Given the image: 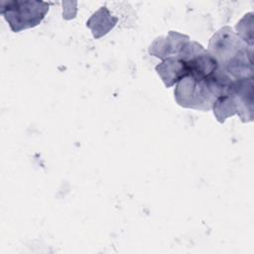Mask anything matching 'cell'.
Masks as SVG:
<instances>
[{
  "label": "cell",
  "instance_id": "277c9868",
  "mask_svg": "<svg viewBox=\"0 0 254 254\" xmlns=\"http://www.w3.org/2000/svg\"><path fill=\"white\" fill-rule=\"evenodd\" d=\"M236 103L237 114L243 122L253 120V80L252 77L234 79L228 93Z\"/></svg>",
  "mask_w": 254,
  "mask_h": 254
},
{
  "label": "cell",
  "instance_id": "7a4b0ae2",
  "mask_svg": "<svg viewBox=\"0 0 254 254\" xmlns=\"http://www.w3.org/2000/svg\"><path fill=\"white\" fill-rule=\"evenodd\" d=\"M225 94L226 90L217 82L213 73L203 79L188 75L178 82L175 89L179 105L203 111L211 109L215 99Z\"/></svg>",
  "mask_w": 254,
  "mask_h": 254
},
{
  "label": "cell",
  "instance_id": "6da1fadb",
  "mask_svg": "<svg viewBox=\"0 0 254 254\" xmlns=\"http://www.w3.org/2000/svg\"><path fill=\"white\" fill-rule=\"evenodd\" d=\"M207 52L233 79L252 77V50L248 51L231 28L223 27L213 35Z\"/></svg>",
  "mask_w": 254,
  "mask_h": 254
},
{
  "label": "cell",
  "instance_id": "5b68a950",
  "mask_svg": "<svg viewBox=\"0 0 254 254\" xmlns=\"http://www.w3.org/2000/svg\"><path fill=\"white\" fill-rule=\"evenodd\" d=\"M190 41L189 36L178 32L170 31L167 37L157 38L149 49V54L163 61L168 58H178L187 42Z\"/></svg>",
  "mask_w": 254,
  "mask_h": 254
},
{
  "label": "cell",
  "instance_id": "8992f818",
  "mask_svg": "<svg viewBox=\"0 0 254 254\" xmlns=\"http://www.w3.org/2000/svg\"><path fill=\"white\" fill-rule=\"evenodd\" d=\"M156 70L166 87H171L190 74L188 63L179 58L165 59L156 66Z\"/></svg>",
  "mask_w": 254,
  "mask_h": 254
},
{
  "label": "cell",
  "instance_id": "ba28073f",
  "mask_svg": "<svg viewBox=\"0 0 254 254\" xmlns=\"http://www.w3.org/2000/svg\"><path fill=\"white\" fill-rule=\"evenodd\" d=\"M212 109L217 121L220 123H223L227 117L237 114L236 103L229 94L217 97L212 105Z\"/></svg>",
  "mask_w": 254,
  "mask_h": 254
},
{
  "label": "cell",
  "instance_id": "3957f363",
  "mask_svg": "<svg viewBox=\"0 0 254 254\" xmlns=\"http://www.w3.org/2000/svg\"><path fill=\"white\" fill-rule=\"evenodd\" d=\"M49 11V3L44 1H4L0 13L11 30L18 33L38 26Z\"/></svg>",
  "mask_w": 254,
  "mask_h": 254
},
{
  "label": "cell",
  "instance_id": "52a82bcc",
  "mask_svg": "<svg viewBox=\"0 0 254 254\" xmlns=\"http://www.w3.org/2000/svg\"><path fill=\"white\" fill-rule=\"evenodd\" d=\"M117 18L112 17L106 7H101L86 22V26L91 29L93 37L98 39L106 35L116 24Z\"/></svg>",
  "mask_w": 254,
  "mask_h": 254
},
{
  "label": "cell",
  "instance_id": "9c48e42d",
  "mask_svg": "<svg viewBox=\"0 0 254 254\" xmlns=\"http://www.w3.org/2000/svg\"><path fill=\"white\" fill-rule=\"evenodd\" d=\"M252 15H253L252 13H248L236 25V30H237L238 36L241 38L242 41L246 42V45H249V47H251V48L253 45V37H252L253 17H252Z\"/></svg>",
  "mask_w": 254,
  "mask_h": 254
}]
</instances>
